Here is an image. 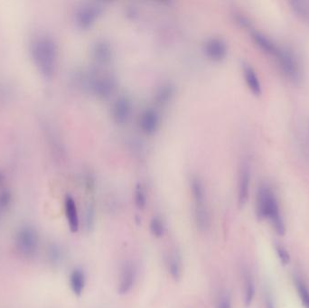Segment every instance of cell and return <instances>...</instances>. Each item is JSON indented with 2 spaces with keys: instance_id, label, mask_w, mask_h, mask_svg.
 Returning <instances> with one entry per match:
<instances>
[{
  "instance_id": "1",
  "label": "cell",
  "mask_w": 309,
  "mask_h": 308,
  "mask_svg": "<svg viewBox=\"0 0 309 308\" xmlns=\"http://www.w3.org/2000/svg\"><path fill=\"white\" fill-rule=\"evenodd\" d=\"M256 215L258 219H267L279 235H285L286 226L277 196L267 184H262L256 195Z\"/></svg>"
},
{
  "instance_id": "2",
  "label": "cell",
  "mask_w": 309,
  "mask_h": 308,
  "mask_svg": "<svg viewBox=\"0 0 309 308\" xmlns=\"http://www.w3.org/2000/svg\"><path fill=\"white\" fill-rule=\"evenodd\" d=\"M31 56L38 71L45 77L54 74L56 66L57 46L51 36H36L31 43Z\"/></svg>"
},
{
  "instance_id": "3",
  "label": "cell",
  "mask_w": 309,
  "mask_h": 308,
  "mask_svg": "<svg viewBox=\"0 0 309 308\" xmlns=\"http://www.w3.org/2000/svg\"><path fill=\"white\" fill-rule=\"evenodd\" d=\"M191 193L194 200V218L198 230L205 231L211 226V216L206 204V192L199 178L191 180Z\"/></svg>"
},
{
  "instance_id": "4",
  "label": "cell",
  "mask_w": 309,
  "mask_h": 308,
  "mask_svg": "<svg viewBox=\"0 0 309 308\" xmlns=\"http://www.w3.org/2000/svg\"><path fill=\"white\" fill-rule=\"evenodd\" d=\"M271 58L275 60L280 71L289 81L297 83L302 77L301 62L291 48L280 45Z\"/></svg>"
},
{
  "instance_id": "5",
  "label": "cell",
  "mask_w": 309,
  "mask_h": 308,
  "mask_svg": "<svg viewBox=\"0 0 309 308\" xmlns=\"http://www.w3.org/2000/svg\"><path fill=\"white\" fill-rule=\"evenodd\" d=\"M38 244V233L33 227L24 226L18 230L15 237V245L19 254L25 258L33 257L37 251Z\"/></svg>"
},
{
  "instance_id": "6",
  "label": "cell",
  "mask_w": 309,
  "mask_h": 308,
  "mask_svg": "<svg viewBox=\"0 0 309 308\" xmlns=\"http://www.w3.org/2000/svg\"><path fill=\"white\" fill-rule=\"evenodd\" d=\"M137 278V267L131 261H127L122 265L119 272L117 290L120 296L128 295L136 284Z\"/></svg>"
},
{
  "instance_id": "7",
  "label": "cell",
  "mask_w": 309,
  "mask_h": 308,
  "mask_svg": "<svg viewBox=\"0 0 309 308\" xmlns=\"http://www.w3.org/2000/svg\"><path fill=\"white\" fill-rule=\"evenodd\" d=\"M102 6L97 3H88L78 7L75 12V22L81 28H88L94 24L101 16Z\"/></svg>"
},
{
  "instance_id": "8",
  "label": "cell",
  "mask_w": 309,
  "mask_h": 308,
  "mask_svg": "<svg viewBox=\"0 0 309 308\" xmlns=\"http://www.w3.org/2000/svg\"><path fill=\"white\" fill-rule=\"evenodd\" d=\"M89 89L94 94L107 97L115 89V80L108 74H93L87 80Z\"/></svg>"
},
{
  "instance_id": "9",
  "label": "cell",
  "mask_w": 309,
  "mask_h": 308,
  "mask_svg": "<svg viewBox=\"0 0 309 308\" xmlns=\"http://www.w3.org/2000/svg\"><path fill=\"white\" fill-rule=\"evenodd\" d=\"M202 49L206 56L214 61L223 59L228 53V44L220 36H212L203 43Z\"/></svg>"
},
{
  "instance_id": "10",
  "label": "cell",
  "mask_w": 309,
  "mask_h": 308,
  "mask_svg": "<svg viewBox=\"0 0 309 308\" xmlns=\"http://www.w3.org/2000/svg\"><path fill=\"white\" fill-rule=\"evenodd\" d=\"M250 165L244 161L240 167L238 179V202L239 205L243 207L247 202L250 196Z\"/></svg>"
},
{
  "instance_id": "11",
  "label": "cell",
  "mask_w": 309,
  "mask_h": 308,
  "mask_svg": "<svg viewBox=\"0 0 309 308\" xmlns=\"http://www.w3.org/2000/svg\"><path fill=\"white\" fill-rule=\"evenodd\" d=\"M159 125V115L157 111L149 108L146 109L140 114L138 118V126L142 130L143 132L147 134H152L157 130Z\"/></svg>"
},
{
  "instance_id": "12",
  "label": "cell",
  "mask_w": 309,
  "mask_h": 308,
  "mask_svg": "<svg viewBox=\"0 0 309 308\" xmlns=\"http://www.w3.org/2000/svg\"><path fill=\"white\" fill-rule=\"evenodd\" d=\"M131 109V100L126 96H120L113 103L111 108L113 118L119 123H124L130 118Z\"/></svg>"
},
{
  "instance_id": "13",
  "label": "cell",
  "mask_w": 309,
  "mask_h": 308,
  "mask_svg": "<svg viewBox=\"0 0 309 308\" xmlns=\"http://www.w3.org/2000/svg\"><path fill=\"white\" fill-rule=\"evenodd\" d=\"M251 37L255 43L256 45L260 48L264 54L269 55L270 57L272 56L276 49L280 45L270 36H267L265 33H262L261 31L253 30L251 32Z\"/></svg>"
},
{
  "instance_id": "14",
  "label": "cell",
  "mask_w": 309,
  "mask_h": 308,
  "mask_svg": "<svg viewBox=\"0 0 309 308\" xmlns=\"http://www.w3.org/2000/svg\"><path fill=\"white\" fill-rule=\"evenodd\" d=\"M166 265L167 271L170 277L175 281H178L182 278L183 274V266H182V259L181 255L177 249L171 250L166 258Z\"/></svg>"
},
{
  "instance_id": "15",
  "label": "cell",
  "mask_w": 309,
  "mask_h": 308,
  "mask_svg": "<svg viewBox=\"0 0 309 308\" xmlns=\"http://www.w3.org/2000/svg\"><path fill=\"white\" fill-rule=\"evenodd\" d=\"M243 72L244 80L247 83L249 89L251 90V92L256 95L262 94V82L255 69L249 64L244 63L243 65Z\"/></svg>"
},
{
  "instance_id": "16",
  "label": "cell",
  "mask_w": 309,
  "mask_h": 308,
  "mask_svg": "<svg viewBox=\"0 0 309 308\" xmlns=\"http://www.w3.org/2000/svg\"><path fill=\"white\" fill-rule=\"evenodd\" d=\"M65 208H66V218H67L70 231L75 233L77 232L80 227V220H79L76 202L71 196H66Z\"/></svg>"
},
{
  "instance_id": "17",
  "label": "cell",
  "mask_w": 309,
  "mask_h": 308,
  "mask_svg": "<svg viewBox=\"0 0 309 308\" xmlns=\"http://www.w3.org/2000/svg\"><path fill=\"white\" fill-rule=\"evenodd\" d=\"M69 281L72 293L76 296H82L86 286V276L84 270L80 267H75L71 272Z\"/></svg>"
},
{
  "instance_id": "18",
  "label": "cell",
  "mask_w": 309,
  "mask_h": 308,
  "mask_svg": "<svg viewBox=\"0 0 309 308\" xmlns=\"http://www.w3.org/2000/svg\"><path fill=\"white\" fill-rule=\"evenodd\" d=\"M92 54L98 62L106 63L111 58L112 49L107 41L98 40L92 48Z\"/></svg>"
},
{
  "instance_id": "19",
  "label": "cell",
  "mask_w": 309,
  "mask_h": 308,
  "mask_svg": "<svg viewBox=\"0 0 309 308\" xmlns=\"http://www.w3.org/2000/svg\"><path fill=\"white\" fill-rule=\"evenodd\" d=\"M243 279L244 306L246 308H250L255 296V284L250 272L246 273L244 275Z\"/></svg>"
},
{
  "instance_id": "20",
  "label": "cell",
  "mask_w": 309,
  "mask_h": 308,
  "mask_svg": "<svg viewBox=\"0 0 309 308\" xmlns=\"http://www.w3.org/2000/svg\"><path fill=\"white\" fill-rule=\"evenodd\" d=\"M289 5L293 12L309 24V0H292Z\"/></svg>"
},
{
  "instance_id": "21",
  "label": "cell",
  "mask_w": 309,
  "mask_h": 308,
  "mask_svg": "<svg viewBox=\"0 0 309 308\" xmlns=\"http://www.w3.org/2000/svg\"><path fill=\"white\" fill-rule=\"evenodd\" d=\"M149 230L154 238H162L165 234L166 227L163 220L159 216H154L149 223Z\"/></svg>"
},
{
  "instance_id": "22",
  "label": "cell",
  "mask_w": 309,
  "mask_h": 308,
  "mask_svg": "<svg viewBox=\"0 0 309 308\" xmlns=\"http://www.w3.org/2000/svg\"><path fill=\"white\" fill-rule=\"evenodd\" d=\"M84 230L86 232H91L95 227V210L93 205L89 204L85 209L84 220Z\"/></svg>"
},
{
  "instance_id": "23",
  "label": "cell",
  "mask_w": 309,
  "mask_h": 308,
  "mask_svg": "<svg viewBox=\"0 0 309 308\" xmlns=\"http://www.w3.org/2000/svg\"><path fill=\"white\" fill-rule=\"evenodd\" d=\"M295 283L297 286L298 296L300 297V300L303 304L304 307L305 308H309V289L308 286H306L303 280L299 278H296Z\"/></svg>"
},
{
  "instance_id": "24",
  "label": "cell",
  "mask_w": 309,
  "mask_h": 308,
  "mask_svg": "<svg viewBox=\"0 0 309 308\" xmlns=\"http://www.w3.org/2000/svg\"><path fill=\"white\" fill-rule=\"evenodd\" d=\"M48 258L53 265H58L63 259V251L59 245L56 243H51L48 247Z\"/></svg>"
},
{
  "instance_id": "25",
  "label": "cell",
  "mask_w": 309,
  "mask_h": 308,
  "mask_svg": "<svg viewBox=\"0 0 309 308\" xmlns=\"http://www.w3.org/2000/svg\"><path fill=\"white\" fill-rule=\"evenodd\" d=\"M134 201L136 206L140 210L144 209L147 205V196L145 190L140 184H137L134 191Z\"/></svg>"
},
{
  "instance_id": "26",
  "label": "cell",
  "mask_w": 309,
  "mask_h": 308,
  "mask_svg": "<svg viewBox=\"0 0 309 308\" xmlns=\"http://www.w3.org/2000/svg\"><path fill=\"white\" fill-rule=\"evenodd\" d=\"M173 87L170 84L162 85L157 93H156V100L160 103H165L170 99L173 94Z\"/></svg>"
},
{
  "instance_id": "27",
  "label": "cell",
  "mask_w": 309,
  "mask_h": 308,
  "mask_svg": "<svg viewBox=\"0 0 309 308\" xmlns=\"http://www.w3.org/2000/svg\"><path fill=\"white\" fill-rule=\"evenodd\" d=\"M275 249H276L277 254L279 256V259H280V261H281V263H282L283 265L288 264V262L290 261V257H289L288 252L287 251V249H286L281 244H279V243H277V244L275 245Z\"/></svg>"
},
{
  "instance_id": "28",
  "label": "cell",
  "mask_w": 309,
  "mask_h": 308,
  "mask_svg": "<svg viewBox=\"0 0 309 308\" xmlns=\"http://www.w3.org/2000/svg\"><path fill=\"white\" fill-rule=\"evenodd\" d=\"M215 308H232V298L230 295L222 293L217 300Z\"/></svg>"
},
{
  "instance_id": "29",
  "label": "cell",
  "mask_w": 309,
  "mask_h": 308,
  "mask_svg": "<svg viewBox=\"0 0 309 308\" xmlns=\"http://www.w3.org/2000/svg\"><path fill=\"white\" fill-rule=\"evenodd\" d=\"M11 195L9 192L4 191L0 194V210H5L9 206L11 202Z\"/></svg>"
},
{
  "instance_id": "30",
  "label": "cell",
  "mask_w": 309,
  "mask_h": 308,
  "mask_svg": "<svg viewBox=\"0 0 309 308\" xmlns=\"http://www.w3.org/2000/svg\"><path fill=\"white\" fill-rule=\"evenodd\" d=\"M235 19H236L237 23H239V24H241L242 26H243V27L249 28V27H250V25H251L250 19L248 18H246L245 16L242 15V14H237L236 17H235Z\"/></svg>"
},
{
  "instance_id": "31",
  "label": "cell",
  "mask_w": 309,
  "mask_h": 308,
  "mask_svg": "<svg viewBox=\"0 0 309 308\" xmlns=\"http://www.w3.org/2000/svg\"><path fill=\"white\" fill-rule=\"evenodd\" d=\"M265 306H266V308H275L273 297L271 296V295H269V294H266V297H265Z\"/></svg>"
},
{
  "instance_id": "32",
  "label": "cell",
  "mask_w": 309,
  "mask_h": 308,
  "mask_svg": "<svg viewBox=\"0 0 309 308\" xmlns=\"http://www.w3.org/2000/svg\"><path fill=\"white\" fill-rule=\"evenodd\" d=\"M2 182H3V176L0 174V184H2Z\"/></svg>"
}]
</instances>
